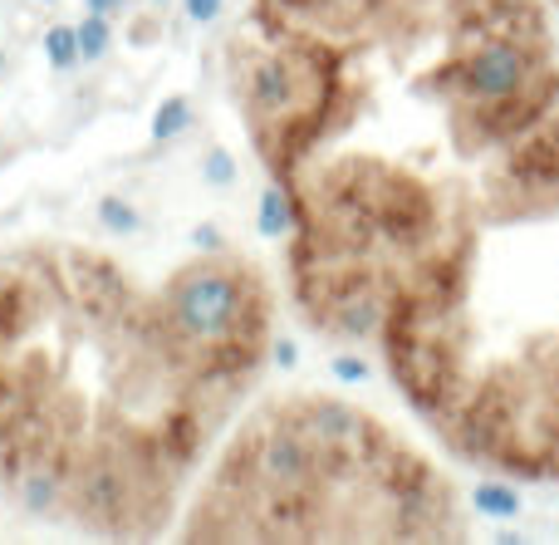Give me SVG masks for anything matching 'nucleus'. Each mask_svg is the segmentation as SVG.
Listing matches in <instances>:
<instances>
[{
	"label": "nucleus",
	"mask_w": 559,
	"mask_h": 545,
	"mask_svg": "<svg viewBox=\"0 0 559 545\" xmlns=\"http://www.w3.org/2000/svg\"><path fill=\"white\" fill-rule=\"evenodd\" d=\"M241 399L114 256L29 241L0 261V491L29 517L157 536Z\"/></svg>",
	"instance_id": "nucleus-1"
},
{
	"label": "nucleus",
	"mask_w": 559,
	"mask_h": 545,
	"mask_svg": "<svg viewBox=\"0 0 559 545\" xmlns=\"http://www.w3.org/2000/svg\"><path fill=\"white\" fill-rule=\"evenodd\" d=\"M388 379L452 458L559 482V118L496 153L452 246L383 310Z\"/></svg>",
	"instance_id": "nucleus-2"
},
{
	"label": "nucleus",
	"mask_w": 559,
	"mask_h": 545,
	"mask_svg": "<svg viewBox=\"0 0 559 545\" xmlns=\"http://www.w3.org/2000/svg\"><path fill=\"white\" fill-rule=\"evenodd\" d=\"M182 541L452 545L466 541V511L452 477L383 418L338 393H289L241 418L187 507Z\"/></svg>",
	"instance_id": "nucleus-3"
},
{
	"label": "nucleus",
	"mask_w": 559,
	"mask_h": 545,
	"mask_svg": "<svg viewBox=\"0 0 559 545\" xmlns=\"http://www.w3.org/2000/svg\"><path fill=\"white\" fill-rule=\"evenodd\" d=\"M173 334L202 359L206 374L251 393L271 359L275 295L261 265L226 251H197L157 291Z\"/></svg>",
	"instance_id": "nucleus-4"
},
{
	"label": "nucleus",
	"mask_w": 559,
	"mask_h": 545,
	"mask_svg": "<svg viewBox=\"0 0 559 545\" xmlns=\"http://www.w3.org/2000/svg\"><path fill=\"white\" fill-rule=\"evenodd\" d=\"M472 507L481 511V517H491V521H515L521 517V491H515V482H481L476 487V497H472Z\"/></svg>",
	"instance_id": "nucleus-5"
},
{
	"label": "nucleus",
	"mask_w": 559,
	"mask_h": 545,
	"mask_svg": "<svg viewBox=\"0 0 559 545\" xmlns=\"http://www.w3.org/2000/svg\"><path fill=\"white\" fill-rule=\"evenodd\" d=\"M289 222H295V206H289V197H285V187H265V197H261V236L265 241H280V236H289Z\"/></svg>",
	"instance_id": "nucleus-6"
},
{
	"label": "nucleus",
	"mask_w": 559,
	"mask_h": 545,
	"mask_svg": "<svg viewBox=\"0 0 559 545\" xmlns=\"http://www.w3.org/2000/svg\"><path fill=\"white\" fill-rule=\"evenodd\" d=\"M187 128H192V104H187L182 94L163 98V104H157V114H153V138H157V143H167V138H182Z\"/></svg>",
	"instance_id": "nucleus-7"
},
{
	"label": "nucleus",
	"mask_w": 559,
	"mask_h": 545,
	"mask_svg": "<svg viewBox=\"0 0 559 545\" xmlns=\"http://www.w3.org/2000/svg\"><path fill=\"white\" fill-rule=\"evenodd\" d=\"M108 45H114V29H108V15H84L79 20V59H104Z\"/></svg>",
	"instance_id": "nucleus-8"
},
{
	"label": "nucleus",
	"mask_w": 559,
	"mask_h": 545,
	"mask_svg": "<svg viewBox=\"0 0 559 545\" xmlns=\"http://www.w3.org/2000/svg\"><path fill=\"white\" fill-rule=\"evenodd\" d=\"M45 55L55 69L79 64V25H49L45 29Z\"/></svg>",
	"instance_id": "nucleus-9"
},
{
	"label": "nucleus",
	"mask_w": 559,
	"mask_h": 545,
	"mask_svg": "<svg viewBox=\"0 0 559 545\" xmlns=\"http://www.w3.org/2000/svg\"><path fill=\"white\" fill-rule=\"evenodd\" d=\"M98 222H104L114 236H133L138 226H143V222H138V212L123 202V197H104V202H98Z\"/></svg>",
	"instance_id": "nucleus-10"
},
{
	"label": "nucleus",
	"mask_w": 559,
	"mask_h": 545,
	"mask_svg": "<svg viewBox=\"0 0 559 545\" xmlns=\"http://www.w3.org/2000/svg\"><path fill=\"white\" fill-rule=\"evenodd\" d=\"M202 177L212 187H231L236 182V157L226 153V147H212V153L202 157Z\"/></svg>",
	"instance_id": "nucleus-11"
},
{
	"label": "nucleus",
	"mask_w": 559,
	"mask_h": 545,
	"mask_svg": "<svg viewBox=\"0 0 559 545\" xmlns=\"http://www.w3.org/2000/svg\"><path fill=\"white\" fill-rule=\"evenodd\" d=\"M334 379H344V383H364V379H368V364L358 359V354H338V359H334Z\"/></svg>",
	"instance_id": "nucleus-12"
},
{
	"label": "nucleus",
	"mask_w": 559,
	"mask_h": 545,
	"mask_svg": "<svg viewBox=\"0 0 559 545\" xmlns=\"http://www.w3.org/2000/svg\"><path fill=\"white\" fill-rule=\"evenodd\" d=\"M187 15L202 20V25H206V20L222 15V0H187Z\"/></svg>",
	"instance_id": "nucleus-13"
},
{
	"label": "nucleus",
	"mask_w": 559,
	"mask_h": 545,
	"mask_svg": "<svg viewBox=\"0 0 559 545\" xmlns=\"http://www.w3.org/2000/svg\"><path fill=\"white\" fill-rule=\"evenodd\" d=\"M295 354H299L295 340H275V344H271V359L280 364V369H295Z\"/></svg>",
	"instance_id": "nucleus-14"
},
{
	"label": "nucleus",
	"mask_w": 559,
	"mask_h": 545,
	"mask_svg": "<svg viewBox=\"0 0 559 545\" xmlns=\"http://www.w3.org/2000/svg\"><path fill=\"white\" fill-rule=\"evenodd\" d=\"M192 241L197 246H202V251H222V232H216V226H197V236H192Z\"/></svg>",
	"instance_id": "nucleus-15"
},
{
	"label": "nucleus",
	"mask_w": 559,
	"mask_h": 545,
	"mask_svg": "<svg viewBox=\"0 0 559 545\" xmlns=\"http://www.w3.org/2000/svg\"><path fill=\"white\" fill-rule=\"evenodd\" d=\"M88 15H123V5H118V0H88Z\"/></svg>",
	"instance_id": "nucleus-16"
},
{
	"label": "nucleus",
	"mask_w": 559,
	"mask_h": 545,
	"mask_svg": "<svg viewBox=\"0 0 559 545\" xmlns=\"http://www.w3.org/2000/svg\"><path fill=\"white\" fill-rule=\"evenodd\" d=\"M153 5H167V0H153Z\"/></svg>",
	"instance_id": "nucleus-17"
},
{
	"label": "nucleus",
	"mask_w": 559,
	"mask_h": 545,
	"mask_svg": "<svg viewBox=\"0 0 559 545\" xmlns=\"http://www.w3.org/2000/svg\"><path fill=\"white\" fill-rule=\"evenodd\" d=\"M118 5H123V10H128V0H118Z\"/></svg>",
	"instance_id": "nucleus-18"
},
{
	"label": "nucleus",
	"mask_w": 559,
	"mask_h": 545,
	"mask_svg": "<svg viewBox=\"0 0 559 545\" xmlns=\"http://www.w3.org/2000/svg\"><path fill=\"white\" fill-rule=\"evenodd\" d=\"M0 64H5V55H0Z\"/></svg>",
	"instance_id": "nucleus-19"
}]
</instances>
